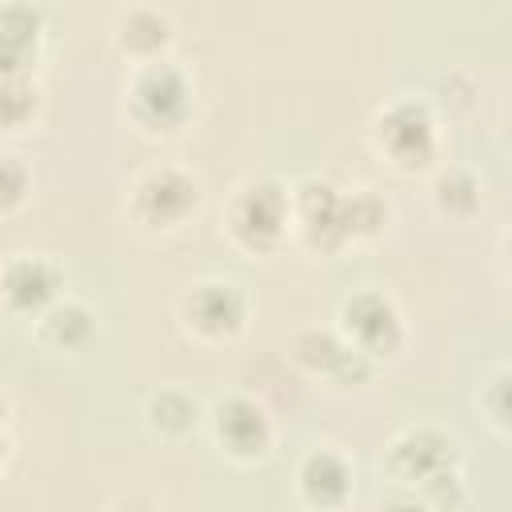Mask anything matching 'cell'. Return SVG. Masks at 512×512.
I'll return each instance as SVG.
<instances>
[{"label": "cell", "mask_w": 512, "mask_h": 512, "mask_svg": "<svg viewBox=\"0 0 512 512\" xmlns=\"http://www.w3.org/2000/svg\"><path fill=\"white\" fill-rule=\"evenodd\" d=\"M120 40H124L128 48H136V52H152V48H160V44L168 40V20L156 16V12H148V8H136V12L124 16Z\"/></svg>", "instance_id": "cell-15"}, {"label": "cell", "mask_w": 512, "mask_h": 512, "mask_svg": "<svg viewBox=\"0 0 512 512\" xmlns=\"http://www.w3.org/2000/svg\"><path fill=\"white\" fill-rule=\"evenodd\" d=\"M152 420L164 428V432H184L192 420H196V404L180 392H160L152 400Z\"/></svg>", "instance_id": "cell-17"}, {"label": "cell", "mask_w": 512, "mask_h": 512, "mask_svg": "<svg viewBox=\"0 0 512 512\" xmlns=\"http://www.w3.org/2000/svg\"><path fill=\"white\" fill-rule=\"evenodd\" d=\"M216 432H220V444L232 456H260L268 448V440H272L264 408L244 400V396H228L216 408Z\"/></svg>", "instance_id": "cell-9"}, {"label": "cell", "mask_w": 512, "mask_h": 512, "mask_svg": "<svg viewBox=\"0 0 512 512\" xmlns=\"http://www.w3.org/2000/svg\"><path fill=\"white\" fill-rule=\"evenodd\" d=\"M36 112V88L24 76H0V128H20Z\"/></svg>", "instance_id": "cell-14"}, {"label": "cell", "mask_w": 512, "mask_h": 512, "mask_svg": "<svg viewBox=\"0 0 512 512\" xmlns=\"http://www.w3.org/2000/svg\"><path fill=\"white\" fill-rule=\"evenodd\" d=\"M296 352L308 368H316L332 380H360L368 372V356H360L352 344L336 340L332 332H304L296 340Z\"/></svg>", "instance_id": "cell-11"}, {"label": "cell", "mask_w": 512, "mask_h": 512, "mask_svg": "<svg viewBox=\"0 0 512 512\" xmlns=\"http://www.w3.org/2000/svg\"><path fill=\"white\" fill-rule=\"evenodd\" d=\"M132 112L140 124L156 132H172L188 120L192 112V88L180 68L172 64H144L132 80Z\"/></svg>", "instance_id": "cell-1"}, {"label": "cell", "mask_w": 512, "mask_h": 512, "mask_svg": "<svg viewBox=\"0 0 512 512\" xmlns=\"http://www.w3.org/2000/svg\"><path fill=\"white\" fill-rule=\"evenodd\" d=\"M344 328H348V340L360 356H384V352H396L400 340H404V328H400V312L396 304L368 288V292H356L348 304H344Z\"/></svg>", "instance_id": "cell-5"}, {"label": "cell", "mask_w": 512, "mask_h": 512, "mask_svg": "<svg viewBox=\"0 0 512 512\" xmlns=\"http://www.w3.org/2000/svg\"><path fill=\"white\" fill-rule=\"evenodd\" d=\"M348 488H352V472H348V464L336 452L320 448V452H312L304 460V468H300V492H304L308 504L336 508L348 496Z\"/></svg>", "instance_id": "cell-12"}, {"label": "cell", "mask_w": 512, "mask_h": 512, "mask_svg": "<svg viewBox=\"0 0 512 512\" xmlns=\"http://www.w3.org/2000/svg\"><path fill=\"white\" fill-rule=\"evenodd\" d=\"M24 192H28V172H24V164L12 160V156H0V208L20 204Z\"/></svg>", "instance_id": "cell-18"}, {"label": "cell", "mask_w": 512, "mask_h": 512, "mask_svg": "<svg viewBox=\"0 0 512 512\" xmlns=\"http://www.w3.org/2000/svg\"><path fill=\"white\" fill-rule=\"evenodd\" d=\"M300 228L308 232L312 244L320 248H336L348 240V224H344V192H336L324 180H308L300 188Z\"/></svg>", "instance_id": "cell-8"}, {"label": "cell", "mask_w": 512, "mask_h": 512, "mask_svg": "<svg viewBox=\"0 0 512 512\" xmlns=\"http://www.w3.org/2000/svg\"><path fill=\"white\" fill-rule=\"evenodd\" d=\"M288 224V196L272 180H252L236 192L228 208V228L248 248H272Z\"/></svg>", "instance_id": "cell-2"}, {"label": "cell", "mask_w": 512, "mask_h": 512, "mask_svg": "<svg viewBox=\"0 0 512 512\" xmlns=\"http://www.w3.org/2000/svg\"><path fill=\"white\" fill-rule=\"evenodd\" d=\"M44 336L60 348H80L92 336V312L84 304H72V300L52 304L44 312Z\"/></svg>", "instance_id": "cell-13"}, {"label": "cell", "mask_w": 512, "mask_h": 512, "mask_svg": "<svg viewBox=\"0 0 512 512\" xmlns=\"http://www.w3.org/2000/svg\"><path fill=\"white\" fill-rule=\"evenodd\" d=\"M0 292L16 312H40L56 300L60 292V272L52 260L40 256H16L4 272H0Z\"/></svg>", "instance_id": "cell-7"}, {"label": "cell", "mask_w": 512, "mask_h": 512, "mask_svg": "<svg viewBox=\"0 0 512 512\" xmlns=\"http://www.w3.org/2000/svg\"><path fill=\"white\" fill-rule=\"evenodd\" d=\"M188 320L204 336H232L244 324V296L236 292V284H200L188 296Z\"/></svg>", "instance_id": "cell-10"}, {"label": "cell", "mask_w": 512, "mask_h": 512, "mask_svg": "<svg viewBox=\"0 0 512 512\" xmlns=\"http://www.w3.org/2000/svg\"><path fill=\"white\" fill-rule=\"evenodd\" d=\"M452 460H456L452 440L440 436V432H432V428H408V432H400L392 440V452H388L392 472L404 476V480H412V484L416 480L428 484L432 476L452 472Z\"/></svg>", "instance_id": "cell-6"}, {"label": "cell", "mask_w": 512, "mask_h": 512, "mask_svg": "<svg viewBox=\"0 0 512 512\" xmlns=\"http://www.w3.org/2000/svg\"><path fill=\"white\" fill-rule=\"evenodd\" d=\"M200 188L180 168H152L136 180L132 208L148 228H176L188 212H196Z\"/></svg>", "instance_id": "cell-4"}, {"label": "cell", "mask_w": 512, "mask_h": 512, "mask_svg": "<svg viewBox=\"0 0 512 512\" xmlns=\"http://www.w3.org/2000/svg\"><path fill=\"white\" fill-rule=\"evenodd\" d=\"M0 420H4V400H0Z\"/></svg>", "instance_id": "cell-21"}, {"label": "cell", "mask_w": 512, "mask_h": 512, "mask_svg": "<svg viewBox=\"0 0 512 512\" xmlns=\"http://www.w3.org/2000/svg\"><path fill=\"white\" fill-rule=\"evenodd\" d=\"M112 512H152V508H148V504H140V500H120Z\"/></svg>", "instance_id": "cell-20"}, {"label": "cell", "mask_w": 512, "mask_h": 512, "mask_svg": "<svg viewBox=\"0 0 512 512\" xmlns=\"http://www.w3.org/2000/svg\"><path fill=\"white\" fill-rule=\"evenodd\" d=\"M384 512H432V504L428 500H416V496H392L384 504Z\"/></svg>", "instance_id": "cell-19"}, {"label": "cell", "mask_w": 512, "mask_h": 512, "mask_svg": "<svg viewBox=\"0 0 512 512\" xmlns=\"http://www.w3.org/2000/svg\"><path fill=\"white\" fill-rule=\"evenodd\" d=\"M376 148L400 164V168H420L432 160L436 152V128L428 108H420L416 100H396L380 112L376 120Z\"/></svg>", "instance_id": "cell-3"}, {"label": "cell", "mask_w": 512, "mask_h": 512, "mask_svg": "<svg viewBox=\"0 0 512 512\" xmlns=\"http://www.w3.org/2000/svg\"><path fill=\"white\" fill-rule=\"evenodd\" d=\"M436 200H440L444 212L464 216V212H472V208L480 204V184H476L468 172L452 168V172H444V176L436 180Z\"/></svg>", "instance_id": "cell-16"}, {"label": "cell", "mask_w": 512, "mask_h": 512, "mask_svg": "<svg viewBox=\"0 0 512 512\" xmlns=\"http://www.w3.org/2000/svg\"><path fill=\"white\" fill-rule=\"evenodd\" d=\"M0 456H4V444H0Z\"/></svg>", "instance_id": "cell-22"}]
</instances>
